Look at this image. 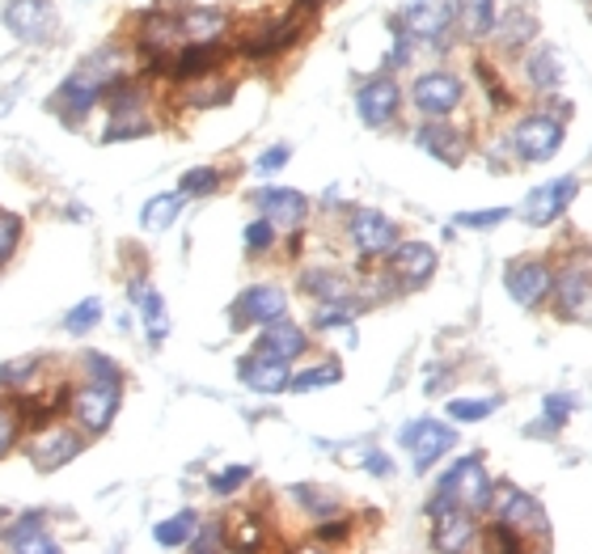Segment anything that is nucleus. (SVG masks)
<instances>
[{"label":"nucleus","instance_id":"1","mask_svg":"<svg viewBox=\"0 0 592 554\" xmlns=\"http://www.w3.org/2000/svg\"><path fill=\"white\" fill-rule=\"evenodd\" d=\"M491 478L483 469V457H462L457 466L448 469L436 487V499L427 504V512L436 516L444 508H470V512H483L491 508Z\"/></svg>","mask_w":592,"mask_h":554},{"label":"nucleus","instance_id":"2","mask_svg":"<svg viewBox=\"0 0 592 554\" xmlns=\"http://www.w3.org/2000/svg\"><path fill=\"white\" fill-rule=\"evenodd\" d=\"M119 403H124V377H89V385L77 389L72 410L89 432H106L119 415Z\"/></svg>","mask_w":592,"mask_h":554},{"label":"nucleus","instance_id":"3","mask_svg":"<svg viewBox=\"0 0 592 554\" xmlns=\"http://www.w3.org/2000/svg\"><path fill=\"white\" fill-rule=\"evenodd\" d=\"M491 508H495V516L504 521L507 530L533 533V537H550L546 512H542V504H537V499H533L529 491H521V487L491 491Z\"/></svg>","mask_w":592,"mask_h":554},{"label":"nucleus","instance_id":"4","mask_svg":"<svg viewBox=\"0 0 592 554\" xmlns=\"http://www.w3.org/2000/svg\"><path fill=\"white\" fill-rule=\"evenodd\" d=\"M4 26L21 43H51L56 39V4L51 0H9L4 4Z\"/></svg>","mask_w":592,"mask_h":554},{"label":"nucleus","instance_id":"5","mask_svg":"<svg viewBox=\"0 0 592 554\" xmlns=\"http://www.w3.org/2000/svg\"><path fill=\"white\" fill-rule=\"evenodd\" d=\"M402 448H411V462L415 469H432V462H441L448 448L457 445V427H444L436 419H415L398 432Z\"/></svg>","mask_w":592,"mask_h":554},{"label":"nucleus","instance_id":"6","mask_svg":"<svg viewBox=\"0 0 592 554\" xmlns=\"http://www.w3.org/2000/svg\"><path fill=\"white\" fill-rule=\"evenodd\" d=\"M563 136H568L563 119H554V115H529L512 131V149L521 152L525 161H546V157L559 152Z\"/></svg>","mask_w":592,"mask_h":554},{"label":"nucleus","instance_id":"7","mask_svg":"<svg viewBox=\"0 0 592 554\" xmlns=\"http://www.w3.org/2000/svg\"><path fill=\"white\" fill-rule=\"evenodd\" d=\"M504 288H507V297L516 300L521 309H533L537 300L550 297L554 276H550L546 263H537V258H512V263L504 267Z\"/></svg>","mask_w":592,"mask_h":554},{"label":"nucleus","instance_id":"8","mask_svg":"<svg viewBox=\"0 0 592 554\" xmlns=\"http://www.w3.org/2000/svg\"><path fill=\"white\" fill-rule=\"evenodd\" d=\"M575 191H580V182L575 178H554V182H542L537 191H529V199H525V220L533 225V229H546V225H554L559 216L568 212L571 208V199H575Z\"/></svg>","mask_w":592,"mask_h":554},{"label":"nucleus","instance_id":"9","mask_svg":"<svg viewBox=\"0 0 592 554\" xmlns=\"http://www.w3.org/2000/svg\"><path fill=\"white\" fill-rule=\"evenodd\" d=\"M288 314V297H284V288H275V284H254L246 288L241 297L233 300L229 318H233V330H246V321H272V318H284Z\"/></svg>","mask_w":592,"mask_h":554},{"label":"nucleus","instance_id":"10","mask_svg":"<svg viewBox=\"0 0 592 554\" xmlns=\"http://www.w3.org/2000/svg\"><path fill=\"white\" fill-rule=\"evenodd\" d=\"M352 241H356L359 255L368 258L389 255L398 246V225L389 216L373 212V208H359V212H352Z\"/></svg>","mask_w":592,"mask_h":554},{"label":"nucleus","instance_id":"11","mask_svg":"<svg viewBox=\"0 0 592 554\" xmlns=\"http://www.w3.org/2000/svg\"><path fill=\"white\" fill-rule=\"evenodd\" d=\"M402 107V89L389 81V77H373V81H364L356 93V110L359 119L368 123V128H385V123H394V115Z\"/></svg>","mask_w":592,"mask_h":554},{"label":"nucleus","instance_id":"12","mask_svg":"<svg viewBox=\"0 0 592 554\" xmlns=\"http://www.w3.org/2000/svg\"><path fill=\"white\" fill-rule=\"evenodd\" d=\"M411 98H415V107L423 115H448V110L462 107L465 89L453 72H423L415 89H411Z\"/></svg>","mask_w":592,"mask_h":554},{"label":"nucleus","instance_id":"13","mask_svg":"<svg viewBox=\"0 0 592 554\" xmlns=\"http://www.w3.org/2000/svg\"><path fill=\"white\" fill-rule=\"evenodd\" d=\"M448 26H453V9H448V0H411V4L402 9V30H406L411 39L441 43Z\"/></svg>","mask_w":592,"mask_h":554},{"label":"nucleus","instance_id":"14","mask_svg":"<svg viewBox=\"0 0 592 554\" xmlns=\"http://www.w3.org/2000/svg\"><path fill=\"white\" fill-rule=\"evenodd\" d=\"M237 377L250 385L254 394H284L288 389V360H279V356H272V352H254V356H241V364H237Z\"/></svg>","mask_w":592,"mask_h":554},{"label":"nucleus","instance_id":"15","mask_svg":"<svg viewBox=\"0 0 592 554\" xmlns=\"http://www.w3.org/2000/svg\"><path fill=\"white\" fill-rule=\"evenodd\" d=\"M254 204H258V212L272 220L275 229H300V220L309 212V199L293 187H263V191L254 195Z\"/></svg>","mask_w":592,"mask_h":554},{"label":"nucleus","instance_id":"16","mask_svg":"<svg viewBox=\"0 0 592 554\" xmlns=\"http://www.w3.org/2000/svg\"><path fill=\"white\" fill-rule=\"evenodd\" d=\"M389 267H394V276L406 284V288H420L432 279L436 271V250L427 246V241H398L394 250H389Z\"/></svg>","mask_w":592,"mask_h":554},{"label":"nucleus","instance_id":"17","mask_svg":"<svg viewBox=\"0 0 592 554\" xmlns=\"http://www.w3.org/2000/svg\"><path fill=\"white\" fill-rule=\"evenodd\" d=\"M554 305H559V314L571 321H584L592 318V279L580 271V267H568L563 276L554 279Z\"/></svg>","mask_w":592,"mask_h":554},{"label":"nucleus","instance_id":"18","mask_svg":"<svg viewBox=\"0 0 592 554\" xmlns=\"http://www.w3.org/2000/svg\"><path fill=\"white\" fill-rule=\"evenodd\" d=\"M474 542H478L474 512H470V508L436 512V533H432V546H436V551H470Z\"/></svg>","mask_w":592,"mask_h":554},{"label":"nucleus","instance_id":"19","mask_svg":"<svg viewBox=\"0 0 592 554\" xmlns=\"http://www.w3.org/2000/svg\"><path fill=\"white\" fill-rule=\"evenodd\" d=\"M415 145H420L427 157H436L444 166H462L465 161V136L457 128H448V123H423L415 131Z\"/></svg>","mask_w":592,"mask_h":554},{"label":"nucleus","instance_id":"20","mask_svg":"<svg viewBox=\"0 0 592 554\" xmlns=\"http://www.w3.org/2000/svg\"><path fill=\"white\" fill-rule=\"evenodd\" d=\"M305 347H309L305 330H300V326H293L288 318L263 321V335H258V352H272V356H279V360H296V356H300Z\"/></svg>","mask_w":592,"mask_h":554},{"label":"nucleus","instance_id":"21","mask_svg":"<svg viewBox=\"0 0 592 554\" xmlns=\"http://www.w3.org/2000/svg\"><path fill=\"white\" fill-rule=\"evenodd\" d=\"M77 453H81V436L63 432V427L47 432V436H39V441L30 445V457H34V466H39V469H60V466H68V462H72Z\"/></svg>","mask_w":592,"mask_h":554},{"label":"nucleus","instance_id":"22","mask_svg":"<svg viewBox=\"0 0 592 554\" xmlns=\"http://www.w3.org/2000/svg\"><path fill=\"white\" fill-rule=\"evenodd\" d=\"M4 537V546L9 551H56V537L47 533V521H42L39 512H30V516H21V521H13L9 530L0 533Z\"/></svg>","mask_w":592,"mask_h":554},{"label":"nucleus","instance_id":"23","mask_svg":"<svg viewBox=\"0 0 592 554\" xmlns=\"http://www.w3.org/2000/svg\"><path fill=\"white\" fill-rule=\"evenodd\" d=\"M102 93H106L102 81H98V77H89V72L81 68V72H72V77L60 86V102H63L68 115H77V119H81V115H89V110L98 107V98H102Z\"/></svg>","mask_w":592,"mask_h":554},{"label":"nucleus","instance_id":"24","mask_svg":"<svg viewBox=\"0 0 592 554\" xmlns=\"http://www.w3.org/2000/svg\"><path fill=\"white\" fill-rule=\"evenodd\" d=\"M453 22H462V30L470 39H486L495 30V0H457L453 4Z\"/></svg>","mask_w":592,"mask_h":554},{"label":"nucleus","instance_id":"25","mask_svg":"<svg viewBox=\"0 0 592 554\" xmlns=\"http://www.w3.org/2000/svg\"><path fill=\"white\" fill-rule=\"evenodd\" d=\"M225 26H229V18H225L220 9H187L178 30L187 34L190 43H216V39L225 34Z\"/></svg>","mask_w":592,"mask_h":554},{"label":"nucleus","instance_id":"26","mask_svg":"<svg viewBox=\"0 0 592 554\" xmlns=\"http://www.w3.org/2000/svg\"><path fill=\"white\" fill-rule=\"evenodd\" d=\"M136 305H140V318H145V330H148V343H166L169 335V314H166V300L161 293H152L148 284H136Z\"/></svg>","mask_w":592,"mask_h":554},{"label":"nucleus","instance_id":"27","mask_svg":"<svg viewBox=\"0 0 592 554\" xmlns=\"http://www.w3.org/2000/svg\"><path fill=\"white\" fill-rule=\"evenodd\" d=\"M225 60V47L220 43H190L178 60H174V77H182V81H190V77H204V72H211V68Z\"/></svg>","mask_w":592,"mask_h":554},{"label":"nucleus","instance_id":"28","mask_svg":"<svg viewBox=\"0 0 592 554\" xmlns=\"http://www.w3.org/2000/svg\"><path fill=\"white\" fill-rule=\"evenodd\" d=\"M296 39V22L288 26H267L263 34H254L241 43V56H250V60H267V56H279L284 47H293Z\"/></svg>","mask_w":592,"mask_h":554},{"label":"nucleus","instance_id":"29","mask_svg":"<svg viewBox=\"0 0 592 554\" xmlns=\"http://www.w3.org/2000/svg\"><path fill=\"white\" fill-rule=\"evenodd\" d=\"M525 72H529V81L542 89V93H554V89H559V81H563L559 56H554L550 47H537V51L529 56V60H525Z\"/></svg>","mask_w":592,"mask_h":554},{"label":"nucleus","instance_id":"30","mask_svg":"<svg viewBox=\"0 0 592 554\" xmlns=\"http://www.w3.org/2000/svg\"><path fill=\"white\" fill-rule=\"evenodd\" d=\"M491 34H500L504 47H525L537 34V18H533V9H512L504 22H495Z\"/></svg>","mask_w":592,"mask_h":554},{"label":"nucleus","instance_id":"31","mask_svg":"<svg viewBox=\"0 0 592 554\" xmlns=\"http://www.w3.org/2000/svg\"><path fill=\"white\" fill-rule=\"evenodd\" d=\"M182 199H187L182 191H169V195L148 199L145 212H140V225H145V229H169V225L178 220V212H182Z\"/></svg>","mask_w":592,"mask_h":554},{"label":"nucleus","instance_id":"32","mask_svg":"<svg viewBox=\"0 0 592 554\" xmlns=\"http://www.w3.org/2000/svg\"><path fill=\"white\" fill-rule=\"evenodd\" d=\"M300 288H305L309 297H317V300L352 297V284L338 276V271H305V276H300Z\"/></svg>","mask_w":592,"mask_h":554},{"label":"nucleus","instance_id":"33","mask_svg":"<svg viewBox=\"0 0 592 554\" xmlns=\"http://www.w3.org/2000/svg\"><path fill=\"white\" fill-rule=\"evenodd\" d=\"M195 530H199V516H195V512H178V516H166V521L152 530V537H157L161 546H187L190 537H195Z\"/></svg>","mask_w":592,"mask_h":554},{"label":"nucleus","instance_id":"34","mask_svg":"<svg viewBox=\"0 0 592 554\" xmlns=\"http://www.w3.org/2000/svg\"><path fill=\"white\" fill-rule=\"evenodd\" d=\"M356 314H359V305L352 297L322 300V305H317V314H314V326H317V330H335V326H347V321L356 318Z\"/></svg>","mask_w":592,"mask_h":554},{"label":"nucleus","instance_id":"35","mask_svg":"<svg viewBox=\"0 0 592 554\" xmlns=\"http://www.w3.org/2000/svg\"><path fill=\"white\" fill-rule=\"evenodd\" d=\"M98 318H102V300L85 297V300H77L68 314H63V330H68V335H85V330H93V326H98Z\"/></svg>","mask_w":592,"mask_h":554},{"label":"nucleus","instance_id":"36","mask_svg":"<svg viewBox=\"0 0 592 554\" xmlns=\"http://www.w3.org/2000/svg\"><path fill=\"white\" fill-rule=\"evenodd\" d=\"M495 406H500V398H453V403H448V419H457V424H478V419H486Z\"/></svg>","mask_w":592,"mask_h":554},{"label":"nucleus","instance_id":"37","mask_svg":"<svg viewBox=\"0 0 592 554\" xmlns=\"http://www.w3.org/2000/svg\"><path fill=\"white\" fill-rule=\"evenodd\" d=\"M338 377H343L338 364H322V368H305V373L288 377V389H293V394H309V389H317V385H335Z\"/></svg>","mask_w":592,"mask_h":554},{"label":"nucleus","instance_id":"38","mask_svg":"<svg viewBox=\"0 0 592 554\" xmlns=\"http://www.w3.org/2000/svg\"><path fill=\"white\" fill-rule=\"evenodd\" d=\"M220 187V170H211V166H195V170L182 174V182H178V191L187 195V199H199V195H211Z\"/></svg>","mask_w":592,"mask_h":554},{"label":"nucleus","instance_id":"39","mask_svg":"<svg viewBox=\"0 0 592 554\" xmlns=\"http://www.w3.org/2000/svg\"><path fill=\"white\" fill-rule=\"evenodd\" d=\"M293 499L305 512H314V516H330V512H338V495H330V491H322V487H293Z\"/></svg>","mask_w":592,"mask_h":554},{"label":"nucleus","instance_id":"40","mask_svg":"<svg viewBox=\"0 0 592 554\" xmlns=\"http://www.w3.org/2000/svg\"><path fill=\"white\" fill-rule=\"evenodd\" d=\"M229 542H233V546H241V551H254V546H263V521H258V516H250V512L233 516Z\"/></svg>","mask_w":592,"mask_h":554},{"label":"nucleus","instance_id":"41","mask_svg":"<svg viewBox=\"0 0 592 554\" xmlns=\"http://www.w3.org/2000/svg\"><path fill=\"white\" fill-rule=\"evenodd\" d=\"M571 406H575V398H571V394H550L546 406H542V410H546V419H542V424H533V427H546V432H559V427L568 424Z\"/></svg>","mask_w":592,"mask_h":554},{"label":"nucleus","instance_id":"42","mask_svg":"<svg viewBox=\"0 0 592 554\" xmlns=\"http://www.w3.org/2000/svg\"><path fill=\"white\" fill-rule=\"evenodd\" d=\"M507 208H486V212H457L453 216V225H462V229H495V225H504L507 220Z\"/></svg>","mask_w":592,"mask_h":554},{"label":"nucleus","instance_id":"43","mask_svg":"<svg viewBox=\"0 0 592 554\" xmlns=\"http://www.w3.org/2000/svg\"><path fill=\"white\" fill-rule=\"evenodd\" d=\"M241 483H250V466H229L220 469V474H211V495H233V491L241 487Z\"/></svg>","mask_w":592,"mask_h":554},{"label":"nucleus","instance_id":"44","mask_svg":"<svg viewBox=\"0 0 592 554\" xmlns=\"http://www.w3.org/2000/svg\"><path fill=\"white\" fill-rule=\"evenodd\" d=\"M246 250H272V241H275V225L267 220V216H258V220H250L246 225Z\"/></svg>","mask_w":592,"mask_h":554},{"label":"nucleus","instance_id":"45","mask_svg":"<svg viewBox=\"0 0 592 554\" xmlns=\"http://www.w3.org/2000/svg\"><path fill=\"white\" fill-rule=\"evenodd\" d=\"M21 241V220L13 212H0V263H9V255Z\"/></svg>","mask_w":592,"mask_h":554},{"label":"nucleus","instance_id":"46","mask_svg":"<svg viewBox=\"0 0 592 554\" xmlns=\"http://www.w3.org/2000/svg\"><path fill=\"white\" fill-rule=\"evenodd\" d=\"M18 432H21V419L13 406H0V462L9 457V448L18 445Z\"/></svg>","mask_w":592,"mask_h":554},{"label":"nucleus","instance_id":"47","mask_svg":"<svg viewBox=\"0 0 592 554\" xmlns=\"http://www.w3.org/2000/svg\"><path fill=\"white\" fill-rule=\"evenodd\" d=\"M288 157H293L288 145H272V149L263 152L254 166H258V174H275V170H284V166H288Z\"/></svg>","mask_w":592,"mask_h":554},{"label":"nucleus","instance_id":"48","mask_svg":"<svg viewBox=\"0 0 592 554\" xmlns=\"http://www.w3.org/2000/svg\"><path fill=\"white\" fill-rule=\"evenodd\" d=\"M85 368H89V377H124V373L115 368V360L102 356V352H85Z\"/></svg>","mask_w":592,"mask_h":554},{"label":"nucleus","instance_id":"49","mask_svg":"<svg viewBox=\"0 0 592 554\" xmlns=\"http://www.w3.org/2000/svg\"><path fill=\"white\" fill-rule=\"evenodd\" d=\"M190 546H195V551H220V546H225V537H220V530L211 525V530L195 533V537H190Z\"/></svg>","mask_w":592,"mask_h":554},{"label":"nucleus","instance_id":"50","mask_svg":"<svg viewBox=\"0 0 592 554\" xmlns=\"http://www.w3.org/2000/svg\"><path fill=\"white\" fill-rule=\"evenodd\" d=\"M478 77H483V81H486V89H491V98H495V107H507V93H504V86L495 81V72H491V68H486V65H478Z\"/></svg>","mask_w":592,"mask_h":554},{"label":"nucleus","instance_id":"51","mask_svg":"<svg viewBox=\"0 0 592 554\" xmlns=\"http://www.w3.org/2000/svg\"><path fill=\"white\" fill-rule=\"evenodd\" d=\"M364 466L373 469V474H381V478H389V474H394V466H389V457H385V453H368V457H364Z\"/></svg>","mask_w":592,"mask_h":554},{"label":"nucleus","instance_id":"52","mask_svg":"<svg viewBox=\"0 0 592 554\" xmlns=\"http://www.w3.org/2000/svg\"><path fill=\"white\" fill-rule=\"evenodd\" d=\"M322 537H326V542H338V537H347V521H326V525H322Z\"/></svg>","mask_w":592,"mask_h":554},{"label":"nucleus","instance_id":"53","mask_svg":"<svg viewBox=\"0 0 592 554\" xmlns=\"http://www.w3.org/2000/svg\"><path fill=\"white\" fill-rule=\"evenodd\" d=\"M300 4H309V0H300Z\"/></svg>","mask_w":592,"mask_h":554}]
</instances>
